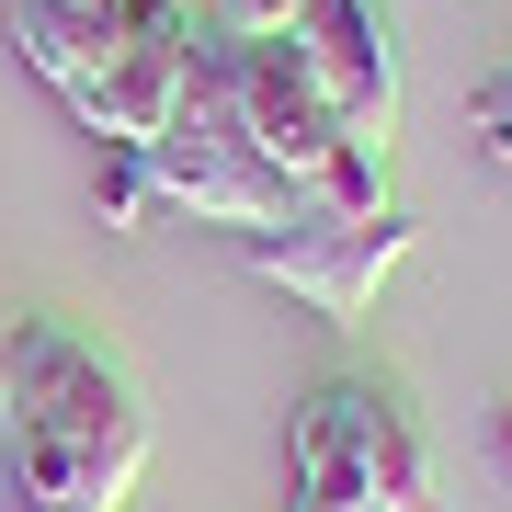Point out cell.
<instances>
[{
  "instance_id": "1",
  "label": "cell",
  "mask_w": 512,
  "mask_h": 512,
  "mask_svg": "<svg viewBox=\"0 0 512 512\" xmlns=\"http://www.w3.org/2000/svg\"><path fill=\"white\" fill-rule=\"evenodd\" d=\"M148 467L137 376L57 319L0 330V512H126Z\"/></svg>"
},
{
  "instance_id": "2",
  "label": "cell",
  "mask_w": 512,
  "mask_h": 512,
  "mask_svg": "<svg viewBox=\"0 0 512 512\" xmlns=\"http://www.w3.org/2000/svg\"><path fill=\"white\" fill-rule=\"evenodd\" d=\"M183 103L217 114V126L251 148L274 183H296L308 205H387V160L342 137V114L319 103L296 35H228V23H194Z\"/></svg>"
},
{
  "instance_id": "3",
  "label": "cell",
  "mask_w": 512,
  "mask_h": 512,
  "mask_svg": "<svg viewBox=\"0 0 512 512\" xmlns=\"http://www.w3.org/2000/svg\"><path fill=\"white\" fill-rule=\"evenodd\" d=\"M399 251H410V217H399V205H308V217L239 239V262H251L262 285L308 296L319 319H365L376 285L399 274Z\"/></svg>"
},
{
  "instance_id": "4",
  "label": "cell",
  "mask_w": 512,
  "mask_h": 512,
  "mask_svg": "<svg viewBox=\"0 0 512 512\" xmlns=\"http://www.w3.org/2000/svg\"><path fill=\"white\" fill-rule=\"evenodd\" d=\"M148 194L160 205H194L205 228H285V217H308V194L296 183H274V171L239 148L217 114H194V103H171V126L148 137Z\"/></svg>"
},
{
  "instance_id": "5",
  "label": "cell",
  "mask_w": 512,
  "mask_h": 512,
  "mask_svg": "<svg viewBox=\"0 0 512 512\" xmlns=\"http://www.w3.org/2000/svg\"><path fill=\"white\" fill-rule=\"evenodd\" d=\"M285 35H296V57H308L319 103L342 114V137L387 160V137H399V46H387V12L376 0H308Z\"/></svg>"
},
{
  "instance_id": "6",
  "label": "cell",
  "mask_w": 512,
  "mask_h": 512,
  "mask_svg": "<svg viewBox=\"0 0 512 512\" xmlns=\"http://www.w3.org/2000/svg\"><path fill=\"white\" fill-rule=\"evenodd\" d=\"M285 478H296L285 512H376V478H365V376L319 387V399L296 410Z\"/></svg>"
},
{
  "instance_id": "7",
  "label": "cell",
  "mask_w": 512,
  "mask_h": 512,
  "mask_svg": "<svg viewBox=\"0 0 512 512\" xmlns=\"http://www.w3.org/2000/svg\"><path fill=\"white\" fill-rule=\"evenodd\" d=\"M365 478H376V512H444L433 490V433L399 387H365Z\"/></svg>"
},
{
  "instance_id": "8",
  "label": "cell",
  "mask_w": 512,
  "mask_h": 512,
  "mask_svg": "<svg viewBox=\"0 0 512 512\" xmlns=\"http://www.w3.org/2000/svg\"><path fill=\"white\" fill-rule=\"evenodd\" d=\"M46 12L103 23V35H126V46H171V35H194V12H183V0H46Z\"/></svg>"
},
{
  "instance_id": "9",
  "label": "cell",
  "mask_w": 512,
  "mask_h": 512,
  "mask_svg": "<svg viewBox=\"0 0 512 512\" xmlns=\"http://www.w3.org/2000/svg\"><path fill=\"white\" fill-rule=\"evenodd\" d=\"M92 205H103V228H137V217H148V148H103Z\"/></svg>"
},
{
  "instance_id": "10",
  "label": "cell",
  "mask_w": 512,
  "mask_h": 512,
  "mask_svg": "<svg viewBox=\"0 0 512 512\" xmlns=\"http://www.w3.org/2000/svg\"><path fill=\"white\" fill-rule=\"evenodd\" d=\"M467 137L490 148V160H512V69H501V80H478V103H467Z\"/></svg>"
},
{
  "instance_id": "11",
  "label": "cell",
  "mask_w": 512,
  "mask_h": 512,
  "mask_svg": "<svg viewBox=\"0 0 512 512\" xmlns=\"http://www.w3.org/2000/svg\"><path fill=\"white\" fill-rule=\"evenodd\" d=\"M296 12H308V0H217V23H228V35H285Z\"/></svg>"
},
{
  "instance_id": "12",
  "label": "cell",
  "mask_w": 512,
  "mask_h": 512,
  "mask_svg": "<svg viewBox=\"0 0 512 512\" xmlns=\"http://www.w3.org/2000/svg\"><path fill=\"white\" fill-rule=\"evenodd\" d=\"M490 467H501V478H512V410H501V433H490Z\"/></svg>"
}]
</instances>
